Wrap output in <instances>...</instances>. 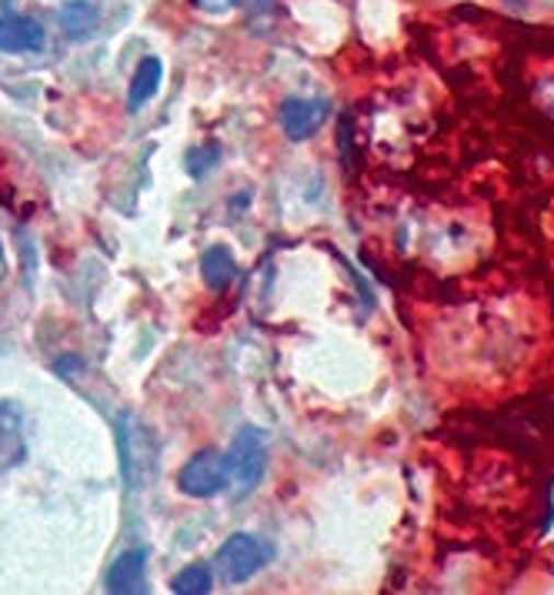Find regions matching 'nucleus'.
I'll return each mask as SVG.
<instances>
[{
    "label": "nucleus",
    "mask_w": 554,
    "mask_h": 595,
    "mask_svg": "<svg viewBox=\"0 0 554 595\" xmlns=\"http://www.w3.org/2000/svg\"><path fill=\"white\" fill-rule=\"evenodd\" d=\"M224 458H228V492L234 499L251 495L267 472V435L261 428H241Z\"/></svg>",
    "instance_id": "obj_1"
},
{
    "label": "nucleus",
    "mask_w": 554,
    "mask_h": 595,
    "mask_svg": "<svg viewBox=\"0 0 554 595\" xmlns=\"http://www.w3.org/2000/svg\"><path fill=\"white\" fill-rule=\"evenodd\" d=\"M270 549L257 539V536H231L218 556H215V572L224 585H238V582H247L251 575H257L267 562Z\"/></svg>",
    "instance_id": "obj_2"
},
{
    "label": "nucleus",
    "mask_w": 554,
    "mask_h": 595,
    "mask_svg": "<svg viewBox=\"0 0 554 595\" xmlns=\"http://www.w3.org/2000/svg\"><path fill=\"white\" fill-rule=\"evenodd\" d=\"M177 485L191 499H211L228 489V458L224 451L204 448L197 451L177 476Z\"/></svg>",
    "instance_id": "obj_3"
},
{
    "label": "nucleus",
    "mask_w": 554,
    "mask_h": 595,
    "mask_svg": "<svg viewBox=\"0 0 554 595\" xmlns=\"http://www.w3.org/2000/svg\"><path fill=\"white\" fill-rule=\"evenodd\" d=\"M24 455H27L24 412L14 402H0V476L18 469Z\"/></svg>",
    "instance_id": "obj_4"
},
{
    "label": "nucleus",
    "mask_w": 554,
    "mask_h": 595,
    "mask_svg": "<svg viewBox=\"0 0 554 595\" xmlns=\"http://www.w3.org/2000/svg\"><path fill=\"white\" fill-rule=\"evenodd\" d=\"M327 114H331V104L321 98H291L281 107V127L291 141H304L324 124Z\"/></svg>",
    "instance_id": "obj_5"
},
{
    "label": "nucleus",
    "mask_w": 554,
    "mask_h": 595,
    "mask_svg": "<svg viewBox=\"0 0 554 595\" xmlns=\"http://www.w3.org/2000/svg\"><path fill=\"white\" fill-rule=\"evenodd\" d=\"M141 438H145V428H141V425H134L130 415H124V425H120V448H124V472H127V482H130V485L148 482L151 466H154V451H145Z\"/></svg>",
    "instance_id": "obj_6"
},
{
    "label": "nucleus",
    "mask_w": 554,
    "mask_h": 595,
    "mask_svg": "<svg viewBox=\"0 0 554 595\" xmlns=\"http://www.w3.org/2000/svg\"><path fill=\"white\" fill-rule=\"evenodd\" d=\"M41 47H44V27L34 18H24V14L0 18V50L4 54H27Z\"/></svg>",
    "instance_id": "obj_7"
},
{
    "label": "nucleus",
    "mask_w": 554,
    "mask_h": 595,
    "mask_svg": "<svg viewBox=\"0 0 554 595\" xmlns=\"http://www.w3.org/2000/svg\"><path fill=\"white\" fill-rule=\"evenodd\" d=\"M145 569H148V552L145 549L124 552L107 572V592H114V595L141 592L145 588Z\"/></svg>",
    "instance_id": "obj_8"
},
{
    "label": "nucleus",
    "mask_w": 554,
    "mask_h": 595,
    "mask_svg": "<svg viewBox=\"0 0 554 595\" xmlns=\"http://www.w3.org/2000/svg\"><path fill=\"white\" fill-rule=\"evenodd\" d=\"M200 275H204V285L211 291H224L238 278V261L224 244H215V248H207L200 254Z\"/></svg>",
    "instance_id": "obj_9"
},
{
    "label": "nucleus",
    "mask_w": 554,
    "mask_h": 595,
    "mask_svg": "<svg viewBox=\"0 0 554 595\" xmlns=\"http://www.w3.org/2000/svg\"><path fill=\"white\" fill-rule=\"evenodd\" d=\"M161 78H164V64L158 57H145L141 64H137L134 71V81H130V91H127V104L130 111H137L145 101H151L161 88Z\"/></svg>",
    "instance_id": "obj_10"
},
{
    "label": "nucleus",
    "mask_w": 554,
    "mask_h": 595,
    "mask_svg": "<svg viewBox=\"0 0 554 595\" xmlns=\"http://www.w3.org/2000/svg\"><path fill=\"white\" fill-rule=\"evenodd\" d=\"M171 588L177 595H204V592L215 588V572L207 569V565H200V562H194V565H187L184 572L174 575Z\"/></svg>",
    "instance_id": "obj_11"
},
{
    "label": "nucleus",
    "mask_w": 554,
    "mask_h": 595,
    "mask_svg": "<svg viewBox=\"0 0 554 595\" xmlns=\"http://www.w3.org/2000/svg\"><path fill=\"white\" fill-rule=\"evenodd\" d=\"M60 21H64V31L71 37H91L94 24H97V11L91 4H84V0H74V4L64 8Z\"/></svg>",
    "instance_id": "obj_12"
},
{
    "label": "nucleus",
    "mask_w": 554,
    "mask_h": 595,
    "mask_svg": "<svg viewBox=\"0 0 554 595\" xmlns=\"http://www.w3.org/2000/svg\"><path fill=\"white\" fill-rule=\"evenodd\" d=\"M218 155H221V151H218L215 145H211V148H204V151H194V155H191V161H187V171H191L194 178H200L207 168L218 164Z\"/></svg>",
    "instance_id": "obj_13"
},
{
    "label": "nucleus",
    "mask_w": 554,
    "mask_h": 595,
    "mask_svg": "<svg viewBox=\"0 0 554 595\" xmlns=\"http://www.w3.org/2000/svg\"><path fill=\"white\" fill-rule=\"evenodd\" d=\"M194 4H197L200 11H211V14H224V11L238 8L241 0H194Z\"/></svg>",
    "instance_id": "obj_14"
},
{
    "label": "nucleus",
    "mask_w": 554,
    "mask_h": 595,
    "mask_svg": "<svg viewBox=\"0 0 554 595\" xmlns=\"http://www.w3.org/2000/svg\"><path fill=\"white\" fill-rule=\"evenodd\" d=\"M4 268H8V261H4V244H0V282H4Z\"/></svg>",
    "instance_id": "obj_15"
}]
</instances>
